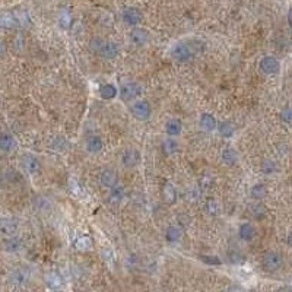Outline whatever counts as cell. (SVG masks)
I'll use <instances>...</instances> for the list:
<instances>
[{
	"label": "cell",
	"mask_w": 292,
	"mask_h": 292,
	"mask_svg": "<svg viewBox=\"0 0 292 292\" xmlns=\"http://www.w3.org/2000/svg\"><path fill=\"white\" fill-rule=\"evenodd\" d=\"M282 265H284V259L276 252H269L262 259V268L266 272H276L282 268Z\"/></svg>",
	"instance_id": "obj_1"
},
{
	"label": "cell",
	"mask_w": 292,
	"mask_h": 292,
	"mask_svg": "<svg viewBox=\"0 0 292 292\" xmlns=\"http://www.w3.org/2000/svg\"><path fill=\"white\" fill-rule=\"evenodd\" d=\"M130 113L132 116L136 118V120H140V121H145L151 117V105L148 101L145 99H139V101H135L130 107Z\"/></svg>",
	"instance_id": "obj_2"
},
{
	"label": "cell",
	"mask_w": 292,
	"mask_h": 292,
	"mask_svg": "<svg viewBox=\"0 0 292 292\" xmlns=\"http://www.w3.org/2000/svg\"><path fill=\"white\" fill-rule=\"evenodd\" d=\"M140 92H142V86H140L139 83H136V82H127V83H124V85L120 88L118 95H120L121 101L130 102V101H133L135 98H137V97L140 95Z\"/></svg>",
	"instance_id": "obj_3"
},
{
	"label": "cell",
	"mask_w": 292,
	"mask_h": 292,
	"mask_svg": "<svg viewBox=\"0 0 292 292\" xmlns=\"http://www.w3.org/2000/svg\"><path fill=\"white\" fill-rule=\"evenodd\" d=\"M173 57L180 61V63H187L189 60H192L193 57V51H192V47L187 44V42H177L174 47H173V51H171Z\"/></svg>",
	"instance_id": "obj_4"
},
{
	"label": "cell",
	"mask_w": 292,
	"mask_h": 292,
	"mask_svg": "<svg viewBox=\"0 0 292 292\" xmlns=\"http://www.w3.org/2000/svg\"><path fill=\"white\" fill-rule=\"evenodd\" d=\"M97 53L104 60H113L118 54V45L114 41H102Z\"/></svg>",
	"instance_id": "obj_5"
},
{
	"label": "cell",
	"mask_w": 292,
	"mask_h": 292,
	"mask_svg": "<svg viewBox=\"0 0 292 292\" xmlns=\"http://www.w3.org/2000/svg\"><path fill=\"white\" fill-rule=\"evenodd\" d=\"M259 67L265 75H275L281 70V63L278 58H275L272 56H266L260 60Z\"/></svg>",
	"instance_id": "obj_6"
},
{
	"label": "cell",
	"mask_w": 292,
	"mask_h": 292,
	"mask_svg": "<svg viewBox=\"0 0 292 292\" xmlns=\"http://www.w3.org/2000/svg\"><path fill=\"white\" fill-rule=\"evenodd\" d=\"M31 275H29V271L25 269V268H18L15 271L10 272L9 275V284L15 285V287H22L25 284H28Z\"/></svg>",
	"instance_id": "obj_7"
},
{
	"label": "cell",
	"mask_w": 292,
	"mask_h": 292,
	"mask_svg": "<svg viewBox=\"0 0 292 292\" xmlns=\"http://www.w3.org/2000/svg\"><path fill=\"white\" fill-rule=\"evenodd\" d=\"M121 19L126 25H130V26H136L140 23L142 20V13L139 9L136 7H126L123 12H121Z\"/></svg>",
	"instance_id": "obj_8"
},
{
	"label": "cell",
	"mask_w": 292,
	"mask_h": 292,
	"mask_svg": "<svg viewBox=\"0 0 292 292\" xmlns=\"http://www.w3.org/2000/svg\"><path fill=\"white\" fill-rule=\"evenodd\" d=\"M129 38H130L132 44H135L137 47L145 45L149 41V31L145 29V28H135V29L130 31Z\"/></svg>",
	"instance_id": "obj_9"
},
{
	"label": "cell",
	"mask_w": 292,
	"mask_h": 292,
	"mask_svg": "<svg viewBox=\"0 0 292 292\" xmlns=\"http://www.w3.org/2000/svg\"><path fill=\"white\" fill-rule=\"evenodd\" d=\"M140 159H142V156L137 149H127L121 155V164L127 168L136 167L140 162Z\"/></svg>",
	"instance_id": "obj_10"
},
{
	"label": "cell",
	"mask_w": 292,
	"mask_h": 292,
	"mask_svg": "<svg viewBox=\"0 0 292 292\" xmlns=\"http://www.w3.org/2000/svg\"><path fill=\"white\" fill-rule=\"evenodd\" d=\"M99 183H101V186L105 187V189H113V187H116L117 183H118L117 173H116L114 170H110V168L101 171V174H99Z\"/></svg>",
	"instance_id": "obj_11"
},
{
	"label": "cell",
	"mask_w": 292,
	"mask_h": 292,
	"mask_svg": "<svg viewBox=\"0 0 292 292\" xmlns=\"http://www.w3.org/2000/svg\"><path fill=\"white\" fill-rule=\"evenodd\" d=\"M22 167H23V170L28 173V174H35V173H38L39 171V161H38V158H35L34 155H23L22 156Z\"/></svg>",
	"instance_id": "obj_12"
},
{
	"label": "cell",
	"mask_w": 292,
	"mask_h": 292,
	"mask_svg": "<svg viewBox=\"0 0 292 292\" xmlns=\"http://www.w3.org/2000/svg\"><path fill=\"white\" fill-rule=\"evenodd\" d=\"M216 118L211 114V113H203L199 118V127L203 132H214L216 129Z\"/></svg>",
	"instance_id": "obj_13"
},
{
	"label": "cell",
	"mask_w": 292,
	"mask_h": 292,
	"mask_svg": "<svg viewBox=\"0 0 292 292\" xmlns=\"http://www.w3.org/2000/svg\"><path fill=\"white\" fill-rule=\"evenodd\" d=\"M18 231V222L15 219H0V235H15Z\"/></svg>",
	"instance_id": "obj_14"
},
{
	"label": "cell",
	"mask_w": 292,
	"mask_h": 292,
	"mask_svg": "<svg viewBox=\"0 0 292 292\" xmlns=\"http://www.w3.org/2000/svg\"><path fill=\"white\" fill-rule=\"evenodd\" d=\"M181 130H183V123H181V120H178V118H170V120L165 123V132H167V135L171 136V137L178 136V135L181 133Z\"/></svg>",
	"instance_id": "obj_15"
},
{
	"label": "cell",
	"mask_w": 292,
	"mask_h": 292,
	"mask_svg": "<svg viewBox=\"0 0 292 292\" xmlns=\"http://www.w3.org/2000/svg\"><path fill=\"white\" fill-rule=\"evenodd\" d=\"M162 199L167 205H174L177 200V192L175 187L170 183H165L162 187Z\"/></svg>",
	"instance_id": "obj_16"
},
{
	"label": "cell",
	"mask_w": 292,
	"mask_h": 292,
	"mask_svg": "<svg viewBox=\"0 0 292 292\" xmlns=\"http://www.w3.org/2000/svg\"><path fill=\"white\" fill-rule=\"evenodd\" d=\"M238 234H240V238L244 240V241H252L254 240L257 231L256 228L252 225V224H241L240 228H238Z\"/></svg>",
	"instance_id": "obj_17"
},
{
	"label": "cell",
	"mask_w": 292,
	"mask_h": 292,
	"mask_svg": "<svg viewBox=\"0 0 292 292\" xmlns=\"http://www.w3.org/2000/svg\"><path fill=\"white\" fill-rule=\"evenodd\" d=\"M104 148V143L99 136H89L86 140V151L91 154H98Z\"/></svg>",
	"instance_id": "obj_18"
},
{
	"label": "cell",
	"mask_w": 292,
	"mask_h": 292,
	"mask_svg": "<svg viewBox=\"0 0 292 292\" xmlns=\"http://www.w3.org/2000/svg\"><path fill=\"white\" fill-rule=\"evenodd\" d=\"M16 18L13 12H3L0 13V28L3 29H12L13 26H16Z\"/></svg>",
	"instance_id": "obj_19"
},
{
	"label": "cell",
	"mask_w": 292,
	"mask_h": 292,
	"mask_svg": "<svg viewBox=\"0 0 292 292\" xmlns=\"http://www.w3.org/2000/svg\"><path fill=\"white\" fill-rule=\"evenodd\" d=\"M161 151H162V154L164 155H173V154H175L177 151H178V142L174 139V137H168V139H165V140H162V143H161Z\"/></svg>",
	"instance_id": "obj_20"
},
{
	"label": "cell",
	"mask_w": 292,
	"mask_h": 292,
	"mask_svg": "<svg viewBox=\"0 0 292 292\" xmlns=\"http://www.w3.org/2000/svg\"><path fill=\"white\" fill-rule=\"evenodd\" d=\"M181 235H183L181 228H180V227H175V225L167 228V231H165V240H167L168 243H171V244L178 243L180 238H181Z\"/></svg>",
	"instance_id": "obj_21"
},
{
	"label": "cell",
	"mask_w": 292,
	"mask_h": 292,
	"mask_svg": "<svg viewBox=\"0 0 292 292\" xmlns=\"http://www.w3.org/2000/svg\"><path fill=\"white\" fill-rule=\"evenodd\" d=\"M15 148V137L10 133H1L0 135V151L9 152Z\"/></svg>",
	"instance_id": "obj_22"
},
{
	"label": "cell",
	"mask_w": 292,
	"mask_h": 292,
	"mask_svg": "<svg viewBox=\"0 0 292 292\" xmlns=\"http://www.w3.org/2000/svg\"><path fill=\"white\" fill-rule=\"evenodd\" d=\"M221 158H222V162H224V164H227V165H234V164H237V161H238V154H237L235 149L227 148V149L222 151Z\"/></svg>",
	"instance_id": "obj_23"
},
{
	"label": "cell",
	"mask_w": 292,
	"mask_h": 292,
	"mask_svg": "<svg viewBox=\"0 0 292 292\" xmlns=\"http://www.w3.org/2000/svg\"><path fill=\"white\" fill-rule=\"evenodd\" d=\"M99 95L104 99H113L114 97H117V88L113 83H104L99 86Z\"/></svg>",
	"instance_id": "obj_24"
},
{
	"label": "cell",
	"mask_w": 292,
	"mask_h": 292,
	"mask_svg": "<svg viewBox=\"0 0 292 292\" xmlns=\"http://www.w3.org/2000/svg\"><path fill=\"white\" fill-rule=\"evenodd\" d=\"M216 127H218V132L222 137H233L234 136L235 129L230 121H221V123L216 124Z\"/></svg>",
	"instance_id": "obj_25"
},
{
	"label": "cell",
	"mask_w": 292,
	"mask_h": 292,
	"mask_svg": "<svg viewBox=\"0 0 292 292\" xmlns=\"http://www.w3.org/2000/svg\"><path fill=\"white\" fill-rule=\"evenodd\" d=\"M4 250L6 252H9V253H15V252H19L20 249H22V243H20V240L19 238H16V237H13V235H10V238H7V240H4Z\"/></svg>",
	"instance_id": "obj_26"
},
{
	"label": "cell",
	"mask_w": 292,
	"mask_h": 292,
	"mask_svg": "<svg viewBox=\"0 0 292 292\" xmlns=\"http://www.w3.org/2000/svg\"><path fill=\"white\" fill-rule=\"evenodd\" d=\"M123 189L121 187H118V186H116V187H113L111 189V193H110V196H108V203L110 205H113V206H117L121 200H123Z\"/></svg>",
	"instance_id": "obj_27"
},
{
	"label": "cell",
	"mask_w": 292,
	"mask_h": 292,
	"mask_svg": "<svg viewBox=\"0 0 292 292\" xmlns=\"http://www.w3.org/2000/svg\"><path fill=\"white\" fill-rule=\"evenodd\" d=\"M268 193H269V192H268V189H266L265 184H254V186L252 187V192H250L252 197L256 199V200L265 199V197L268 196Z\"/></svg>",
	"instance_id": "obj_28"
},
{
	"label": "cell",
	"mask_w": 292,
	"mask_h": 292,
	"mask_svg": "<svg viewBox=\"0 0 292 292\" xmlns=\"http://www.w3.org/2000/svg\"><path fill=\"white\" fill-rule=\"evenodd\" d=\"M45 284H47L48 288H51V290H57V288L61 287L63 281H61V278L58 276V273L51 272V273H48V275L45 276Z\"/></svg>",
	"instance_id": "obj_29"
},
{
	"label": "cell",
	"mask_w": 292,
	"mask_h": 292,
	"mask_svg": "<svg viewBox=\"0 0 292 292\" xmlns=\"http://www.w3.org/2000/svg\"><path fill=\"white\" fill-rule=\"evenodd\" d=\"M15 18H16V23L19 26H25L28 28L31 25V18L28 15V12L25 10H20V12H15Z\"/></svg>",
	"instance_id": "obj_30"
},
{
	"label": "cell",
	"mask_w": 292,
	"mask_h": 292,
	"mask_svg": "<svg viewBox=\"0 0 292 292\" xmlns=\"http://www.w3.org/2000/svg\"><path fill=\"white\" fill-rule=\"evenodd\" d=\"M91 246H92V240H91L88 235H83V237L78 238V240H76V243H75V247H76L78 250H82V252H85V250H89V249H91Z\"/></svg>",
	"instance_id": "obj_31"
},
{
	"label": "cell",
	"mask_w": 292,
	"mask_h": 292,
	"mask_svg": "<svg viewBox=\"0 0 292 292\" xmlns=\"http://www.w3.org/2000/svg\"><path fill=\"white\" fill-rule=\"evenodd\" d=\"M58 23H60V26L63 29L70 28V25H72V16H70V13L67 10L60 12V15H58Z\"/></svg>",
	"instance_id": "obj_32"
},
{
	"label": "cell",
	"mask_w": 292,
	"mask_h": 292,
	"mask_svg": "<svg viewBox=\"0 0 292 292\" xmlns=\"http://www.w3.org/2000/svg\"><path fill=\"white\" fill-rule=\"evenodd\" d=\"M219 211H221V205L216 199H209L206 202V212L209 215H218Z\"/></svg>",
	"instance_id": "obj_33"
},
{
	"label": "cell",
	"mask_w": 292,
	"mask_h": 292,
	"mask_svg": "<svg viewBox=\"0 0 292 292\" xmlns=\"http://www.w3.org/2000/svg\"><path fill=\"white\" fill-rule=\"evenodd\" d=\"M260 168H262V173L266 174V175H272L273 173H276V164L273 161H271V159H265L262 162Z\"/></svg>",
	"instance_id": "obj_34"
},
{
	"label": "cell",
	"mask_w": 292,
	"mask_h": 292,
	"mask_svg": "<svg viewBox=\"0 0 292 292\" xmlns=\"http://www.w3.org/2000/svg\"><path fill=\"white\" fill-rule=\"evenodd\" d=\"M199 259L205 263V265H209V266H219L222 262L218 256H211V254H200Z\"/></svg>",
	"instance_id": "obj_35"
},
{
	"label": "cell",
	"mask_w": 292,
	"mask_h": 292,
	"mask_svg": "<svg viewBox=\"0 0 292 292\" xmlns=\"http://www.w3.org/2000/svg\"><path fill=\"white\" fill-rule=\"evenodd\" d=\"M53 149H54V151H58V152L66 151V149H67V140H66L63 136L54 137V140H53Z\"/></svg>",
	"instance_id": "obj_36"
},
{
	"label": "cell",
	"mask_w": 292,
	"mask_h": 292,
	"mask_svg": "<svg viewBox=\"0 0 292 292\" xmlns=\"http://www.w3.org/2000/svg\"><path fill=\"white\" fill-rule=\"evenodd\" d=\"M34 208L37 211H47L50 208V200L45 197H34Z\"/></svg>",
	"instance_id": "obj_37"
},
{
	"label": "cell",
	"mask_w": 292,
	"mask_h": 292,
	"mask_svg": "<svg viewBox=\"0 0 292 292\" xmlns=\"http://www.w3.org/2000/svg\"><path fill=\"white\" fill-rule=\"evenodd\" d=\"M250 212L253 214V216L262 218V216L266 215V208H265L263 205H260V203H253V205L250 206Z\"/></svg>",
	"instance_id": "obj_38"
},
{
	"label": "cell",
	"mask_w": 292,
	"mask_h": 292,
	"mask_svg": "<svg viewBox=\"0 0 292 292\" xmlns=\"http://www.w3.org/2000/svg\"><path fill=\"white\" fill-rule=\"evenodd\" d=\"M281 118L287 123V124H290L292 121V113H291V108L290 107H285L282 111H281Z\"/></svg>",
	"instance_id": "obj_39"
},
{
	"label": "cell",
	"mask_w": 292,
	"mask_h": 292,
	"mask_svg": "<svg viewBox=\"0 0 292 292\" xmlns=\"http://www.w3.org/2000/svg\"><path fill=\"white\" fill-rule=\"evenodd\" d=\"M12 45H13L16 50H22V48L25 47V39H23V37H22V35H16L15 39L12 41Z\"/></svg>",
	"instance_id": "obj_40"
},
{
	"label": "cell",
	"mask_w": 292,
	"mask_h": 292,
	"mask_svg": "<svg viewBox=\"0 0 292 292\" xmlns=\"http://www.w3.org/2000/svg\"><path fill=\"white\" fill-rule=\"evenodd\" d=\"M101 42H102V39H99V38H94V39H91L89 45H91V48H92V50L98 51V48H99Z\"/></svg>",
	"instance_id": "obj_41"
},
{
	"label": "cell",
	"mask_w": 292,
	"mask_h": 292,
	"mask_svg": "<svg viewBox=\"0 0 292 292\" xmlns=\"http://www.w3.org/2000/svg\"><path fill=\"white\" fill-rule=\"evenodd\" d=\"M4 51H6V47H4V44H3V42L0 41V58H1L3 56H4Z\"/></svg>",
	"instance_id": "obj_42"
}]
</instances>
